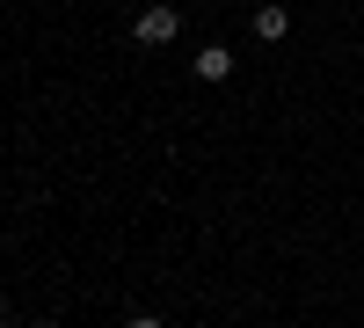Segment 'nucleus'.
<instances>
[{
  "mask_svg": "<svg viewBox=\"0 0 364 328\" xmlns=\"http://www.w3.org/2000/svg\"><path fill=\"white\" fill-rule=\"evenodd\" d=\"M248 29H255V37H262V44H277V37H284V29H291V15L277 8V0H262V8H255V22H248Z\"/></svg>",
  "mask_w": 364,
  "mask_h": 328,
  "instance_id": "f03ea898",
  "label": "nucleus"
},
{
  "mask_svg": "<svg viewBox=\"0 0 364 328\" xmlns=\"http://www.w3.org/2000/svg\"><path fill=\"white\" fill-rule=\"evenodd\" d=\"M190 66H197V80H226V73H233V51H226V44H204Z\"/></svg>",
  "mask_w": 364,
  "mask_h": 328,
  "instance_id": "7ed1b4c3",
  "label": "nucleus"
},
{
  "mask_svg": "<svg viewBox=\"0 0 364 328\" xmlns=\"http://www.w3.org/2000/svg\"><path fill=\"white\" fill-rule=\"evenodd\" d=\"M124 328H161V321H154V314H139V321H124Z\"/></svg>",
  "mask_w": 364,
  "mask_h": 328,
  "instance_id": "20e7f679",
  "label": "nucleus"
},
{
  "mask_svg": "<svg viewBox=\"0 0 364 328\" xmlns=\"http://www.w3.org/2000/svg\"><path fill=\"white\" fill-rule=\"evenodd\" d=\"M132 37H139V44H175V37H182V15L168 8V0H154V8H139Z\"/></svg>",
  "mask_w": 364,
  "mask_h": 328,
  "instance_id": "f257e3e1",
  "label": "nucleus"
},
{
  "mask_svg": "<svg viewBox=\"0 0 364 328\" xmlns=\"http://www.w3.org/2000/svg\"><path fill=\"white\" fill-rule=\"evenodd\" d=\"M29 328H51V321H29Z\"/></svg>",
  "mask_w": 364,
  "mask_h": 328,
  "instance_id": "39448f33",
  "label": "nucleus"
}]
</instances>
